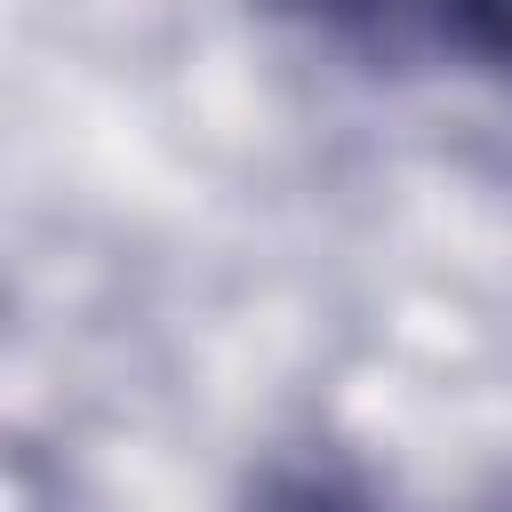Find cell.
Masks as SVG:
<instances>
[{"mask_svg":"<svg viewBox=\"0 0 512 512\" xmlns=\"http://www.w3.org/2000/svg\"><path fill=\"white\" fill-rule=\"evenodd\" d=\"M264 16L296 24L360 72L512 80V0H264Z\"/></svg>","mask_w":512,"mask_h":512,"instance_id":"obj_1","label":"cell"}]
</instances>
